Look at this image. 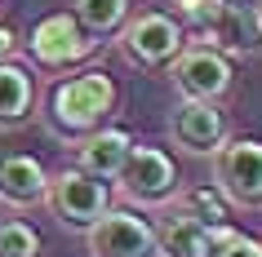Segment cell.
I'll list each match as a JSON object with an SVG mask.
<instances>
[{"label": "cell", "instance_id": "obj_16", "mask_svg": "<svg viewBox=\"0 0 262 257\" xmlns=\"http://www.w3.org/2000/svg\"><path fill=\"white\" fill-rule=\"evenodd\" d=\"M0 257H40V230L23 217H0Z\"/></svg>", "mask_w": 262, "mask_h": 257}, {"label": "cell", "instance_id": "obj_10", "mask_svg": "<svg viewBox=\"0 0 262 257\" xmlns=\"http://www.w3.org/2000/svg\"><path fill=\"white\" fill-rule=\"evenodd\" d=\"M205 40L218 49V54L227 58H253L262 54V31L258 22H253V9H240V5H222V14L213 18V22H205Z\"/></svg>", "mask_w": 262, "mask_h": 257}, {"label": "cell", "instance_id": "obj_19", "mask_svg": "<svg viewBox=\"0 0 262 257\" xmlns=\"http://www.w3.org/2000/svg\"><path fill=\"white\" fill-rule=\"evenodd\" d=\"M222 5H227V0H169V9L178 18H187V22H195V27L213 22V18L222 14Z\"/></svg>", "mask_w": 262, "mask_h": 257}, {"label": "cell", "instance_id": "obj_8", "mask_svg": "<svg viewBox=\"0 0 262 257\" xmlns=\"http://www.w3.org/2000/svg\"><path fill=\"white\" fill-rule=\"evenodd\" d=\"M31 58L36 67L45 71H67V67H80L84 58L98 49V36L76 22V14H49L31 27Z\"/></svg>", "mask_w": 262, "mask_h": 257}, {"label": "cell", "instance_id": "obj_9", "mask_svg": "<svg viewBox=\"0 0 262 257\" xmlns=\"http://www.w3.org/2000/svg\"><path fill=\"white\" fill-rule=\"evenodd\" d=\"M169 137L187 155H213L227 142V115H222L218 102L182 98L178 107H173V115H169Z\"/></svg>", "mask_w": 262, "mask_h": 257}, {"label": "cell", "instance_id": "obj_13", "mask_svg": "<svg viewBox=\"0 0 262 257\" xmlns=\"http://www.w3.org/2000/svg\"><path fill=\"white\" fill-rule=\"evenodd\" d=\"M76 147H80L76 164H80L84 173L111 182V177L120 173V164H124V155H129V147H134V137L124 133V129H98V133L80 137Z\"/></svg>", "mask_w": 262, "mask_h": 257}, {"label": "cell", "instance_id": "obj_5", "mask_svg": "<svg viewBox=\"0 0 262 257\" xmlns=\"http://www.w3.org/2000/svg\"><path fill=\"white\" fill-rule=\"evenodd\" d=\"M213 182L231 204H262V142L258 137H227L213 151Z\"/></svg>", "mask_w": 262, "mask_h": 257}, {"label": "cell", "instance_id": "obj_1", "mask_svg": "<svg viewBox=\"0 0 262 257\" xmlns=\"http://www.w3.org/2000/svg\"><path fill=\"white\" fill-rule=\"evenodd\" d=\"M116 80L107 71H80V76H67V80L54 84V94L45 102V124L49 133L62 137V142H80V137L98 133L107 115L116 111Z\"/></svg>", "mask_w": 262, "mask_h": 257}, {"label": "cell", "instance_id": "obj_4", "mask_svg": "<svg viewBox=\"0 0 262 257\" xmlns=\"http://www.w3.org/2000/svg\"><path fill=\"white\" fill-rule=\"evenodd\" d=\"M111 182H120V195L129 204H138V208H165L173 195H178V169L169 160L160 147H129L124 155L120 173L111 177Z\"/></svg>", "mask_w": 262, "mask_h": 257}, {"label": "cell", "instance_id": "obj_11", "mask_svg": "<svg viewBox=\"0 0 262 257\" xmlns=\"http://www.w3.org/2000/svg\"><path fill=\"white\" fill-rule=\"evenodd\" d=\"M45 191H49V173L36 155H0V204L9 208H31V204H45Z\"/></svg>", "mask_w": 262, "mask_h": 257}, {"label": "cell", "instance_id": "obj_21", "mask_svg": "<svg viewBox=\"0 0 262 257\" xmlns=\"http://www.w3.org/2000/svg\"><path fill=\"white\" fill-rule=\"evenodd\" d=\"M14 49H18L14 27H5V22H0V62H5V58H14Z\"/></svg>", "mask_w": 262, "mask_h": 257}, {"label": "cell", "instance_id": "obj_6", "mask_svg": "<svg viewBox=\"0 0 262 257\" xmlns=\"http://www.w3.org/2000/svg\"><path fill=\"white\" fill-rule=\"evenodd\" d=\"M84 248H89V257H160L156 226L134 208H107L84 230Z\"/></svg>", "mask_w": 262, "mask_h": 257}, {"label": "cell", "instance_id": "obj_2", "mask_svg": "<svg viewBox=\"0 0 262 257\" xmlns=\"http://www.w3.org/2000/svg\"><path fill=\"white\" fill-rule=\"evenodd\" d=\"M45 204L54 208V217L67 230H89L98 217L111 208V191H107L102 177L84 173L80 164H71V169H58V173L49 177Z\"/></svg>", "mask_w": 262, "mask_h": 257}, {"label": "cell", "instance_id": "obj_3", "mask_svg": "<svg viewBox=\"0 0 262 257\" xmlns=\"http://www.w3.org/2000/svg\"><path fill=\"white\" fill-rule=\"evenodd\" d=\"M120 54L124 62H134L138 71H165L173 58L182 54V22L169 14H134L120 22Z\"/></svg>", "mask_w": 262, "mask_h": 257}, {"label": "cell", "instance_id": "obj_17", "mask_svg": "<svg viewBox=\"0 0 262 257\" xmlns=\"http://www.w3.org/2000/svg\"><path fill=\"white\" fill-rule=\"evenodd\" d=\"M173 200H178L182 208H191V213L200 217V222H209V226H213V222H227V195H222L218 186H213V191H209V186H195V191H178Z\"/></svg>", "mask_w": 262, "mask_h": 257}, {"label": "cell", "instance_id": "obj_22", "mask_svg": "<svg viewBox=\"0 0 262 257\" xmlns=\"http://www.w3.org/2000/svg\"><path fill=\"white\" fill-rule=\"evenodd\" d=\"M253 22H258V31H262V0H258V9H253Z\"/></svg>", "mask_w": 262, "mask_h": 257}, {"label": "cell", "instance_id": "obj_18", "mask_svg": "<svg viewBox=\"0 0 262 257\" xmlns=\"http://www.w3.org/2000/svg\"><path fill=\"white\" fill-rule=\"evenodd\" d=\"M240 235H245V230H235L231 222H213V226H205V235L195 244V257H227Z\"/></svg>", "mask_w": 262, "mask_h": 257}, {"label": "cell", "instance_id": "obj_12", "mask_svg": "<svg viewBox=\"0 0 262 257\" xmlns=\"http://www.w3.org/2000/svg\"><path fill=\"white\" fill-rule=\"evenodd\" d=\"M36 111V76L23 62L5 58L0 62V129H18Z\"/></svg>", "mask_w": 262, "mask_h": 257}, {"label": "cell", "instance_id": "obj_20", "mask_svg": "<svg viewBox=\"0 0 262 257\" xmlns=\"http://www.w3.org/2000/svg\"><path fill=\"white\" fill-rule=\"evenodd\" d=\"M227 257H262V240H253V235H240L235 240V248Z\"/></svg>", "mask_w": 262, "mask_h": 257}, {"label": "cell", "instance_id": "obj_7", "mask_svg": "<svg viewBox=\"0 0 262 257\" xmlns=\"http://www.w3.org/2000/svg\"><path fill=\"white\" fill-rule=\"evenodd\" d=\"M169 71H173V89L195 102H222L235 80L231 58L218 54L213 44H191V49L182 44V54L169 62Z\"/></svg>", "mask_w": 262, "mask_h": 257}, {"label": "cell", "instance_id": "obj_14", "mask_svg": "<svg viewBox=\"0 0 262 257\" xmlns=\"http://www.w3.org/2000/svg\"><path fill=\"white\" fill-rule=\"evenodd\" d=\"M205 226L209 222H200L191 208H182L178 200H169L160 222H156V248H160V257H195V244H200Z\"/></svg>", "mask_w": 262, "mask_h": 257}, {"label": "cell", "instance_id": "obj_15", "mask_svg": "<svg viewBox=\"0 0 262 257\" xmlns=\"http://www.w3.org/2000/svg\"><path fill=\"white\" fill-rule=\"evenodd\" d=\"M71 14H76V22L89 36L102 40V36H116L120 31V22L129 18V0H76Z\"/></svg>", "mask_w": 262, "mask_h": 257}]
</instances>
